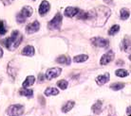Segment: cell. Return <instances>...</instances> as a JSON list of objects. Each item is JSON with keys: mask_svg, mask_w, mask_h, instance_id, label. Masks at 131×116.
Listing matches in <instances>:
<instances>
[{"mask_svg": "<svg viewBox=\"0 0 131 116\" xmlns=\"http://www.w3.org/2000/svg\"><path fill=\"white\" fill-rule=\"evenodd\" d=\"M115 74L117 77H125L128 76V72L125 69H119L117 71L115 72Z\"/></svg>", "mask_w": 131, "mask_h": 116, "instance_id": "24", "label": "cell"}, {"mask_svg": "<svg viewBox=\"0 0 131 116\" xmlns=\"http://www.w3.org/2000/svg\"><path fill=\"white\" fill-rule=\"evenodd\" d=\"M91 110L94 113H99L100 111H101V110H102V102L100 101V100H99V101H97V102H96V103L92 106Z\"/></svg>", "mask_w": 131, "mask_h": 116, "instance_id": "20", "label": "cell"}, {"mask_svg": "<svg viewBox=\"0 0 131 116\" xmlns=\"http://www.w3.org/2000/svg\"><path fill=\"white\" fill-rule=\"evenodd\" d=\"M62 14L61 13H57L55 16L53 17V19L51 21H49V23L48 24V27H49L50 30H57L61 27V25H62Z\"/></svg>", "mask_w": 131, "mask_h": 116, "instance_id": "4", "label": "cell"}, {"mask_svg": "<svg viewBox=\"0 0 131 116\" xmlns=\"http://www.w3.org/2000/svg\"><path fill=\"white\" fill-rule=\"evenodd\" d=\"M61 73H62V69H61V68H57V67L50 68V69H49L46 73L47 79H48V80H51L53 78L59 77Z\"/></svg>", "mask_w": 131, "mask_h": 116, "instance_id": "6", "label": "cell"}, {"mask_svg": "<svg viewBox=\"0 0 131 116\" xmlns=\"http://www.w3.org/2000/svg\"><path fill=\"white\" fill-rule=\"evenodd\" d=\"M56 62L60 63V64H65V65H69L70 64V58L69 56L66 55H61L60 57L56 59Z\"/></svg>", "mask_w": 131, "mask_h": 116, "instance_id": "13", "label": "cell"}, {"mask_svg": "<svg viewBox=\"0 0 131 116\" xmlns=\"http://www.w3.org/2000/svg\"><path fill=\"white\" fill-rule=\"evenodd\" d=\"M34 81H35V77H33V76H29V77L26 78V80L23 82L22 86H23L24 88H29L30 86L33 85Z\"/></svg>", "mask_w": 131, "mask_h": 116, "instance_id": "15", "label": "cell"}, {"mask_svg": "<svg viewBox=\"0 0 131 116\" xmlns=\"http://www.w3.org/2000/svg\"><path fill=\"white\" fill-rule=\"evenodd\" d=\"M58 94H59V91L57 90V89H55V88L49 87L45 91V94H46L47 96H50V95H57Z\"/></svg>", "mask_w": 131, "mask_h": 116, "instance_id": "17", "label": "cell"}, {"mask_svg": "<svg viewBox=\"0 0 131 116\" xmlns=\"http://www.w3.org/2000/svg\"><path fill=\"white\" fill-rule=\"evenodd\" d=\"M40 28V24L38 21H35V22L31 23L30 25H28L26 26V31L28 33H34L37 32Z\"/></svg>", "mask_w": 131, "mask_h": 116, "instance_id": "9", "label": "cell"}, {"mask_svg": "<svg viewBox=\"0 0 131 116\" xmlns=\"http://www.w3.org/2000/svg\"><path fill=\"white\" fill-rule=\"evenodd\" d=\"M124 87H125V84L124 83H114L110 86V88H111L113 91H120Z\"/></svg>", "mask_w": 131, "mask_h": 116, "instance_id": "26", "label": "cell"}, {"mask_svg": "<svg viewBox=\"0 0 131 116\" xmlns=\"http://www.w3.org/2000/svg\"><path fill=\"white\" fill-rule=\"evenodd\" d=\"M74 105H75V102H74V101H68V102L63 106L62 111L65 113L69 112V110H71V109L74 107Z\"/></svg>", "mask_w": 131, "mask_h": 116, "instance_id": "16", "label": "cell"}, {"mask_svg": "<svg viewBox=\"0 0 131 116\" xmlns=\"http://www.w3.org/2000/svg\"><path fill=\"white\" fill-rule=\"evenodd\" d=\"M120 30V26L119 25H113V26H111V28L108 30V35H115L117 32H119Z\"/></svg>", "mask_w": 131, "mask_h": 116, "instance_id": "22", "label": "cell"}, {"mask_svg": "<svg viewBox=\"0 0 131 116\" xmlns=\"http://www.w3.org/2000/svg\"><path fill=\"white\" fill-rule=\"evenodd\" d=\"M130 16V12L128 11L126 9H122L121 10V19L122 20H126Z\"/></svg>", "mask_w": 131, "mask_h": 116, "instance_id": "23", "label": "cell"}, {"mask_svg": "<svg viewBox=\"0 0 131 116\" xmlns=\"http://www.w3.org/2000/svg\"><path fill=\"white\" fill-rule=\"evenodd\" d=\"M32 12H33L32 8H30V7H29V6H25L23 9H22V10L16 15V21L19 23V24L25 23V21L32 14Z\"/></svg>", "mask_w": 131, "mask_h": 116, "instance_id": "3", "label": "cell"}, {"mask_svg": "<svg viewBox=\"0 0 131 116\" xmlns=\"http://www.w3.org/2000/svg\"><path fill=\"white\" fill-rule=\"evenodd\" d=\"M68 85H69V83H68V81L65 80V79H62V80H60L57 82V86H58L61 90H66V89L68 88Z\"/></svg>", "mask_w": 131, "mask_h": 116, "instance_id": "25", "label": "cell"}, {"mask_svg": "<svg viewBox=\"0 0 131 116\" xmlns=\"http://www.w3.org/2000/svg\"><path fill=\"white\" fill-rule=\"evenodd\" d=\"M0 1L3 2L4 5H7V6H8V5H10V4L13 2V0H0Z\"/></svg>", "mask_w": 131, "mask_h": 116, "instance_id": "28", "label": "cell"}, {"mask_svg": "<svg viewBox=\"0 0 131 116\" xmlns=\"http://www.w3.org/2000/svg\"><path fill=\"white\" fill-rule=\"evenodd\" d=\"M127 113H128V115L130 114V107H129V108L127 109Z\"/></svg>", "mask_w": 131, "mask_h": 116, "instance_id": "32", "label": "cell"}, {"mask_svg": "<svg viewBox=\"0 0 131 116\" xmlns=\"http://www.w3.org/2000/svg\"><path fill=\"white\" fill-rule=\"evenodd\" d=\"M34 48H33L32 46H30V45H27L26 47L22 50V55L24 56H29V57H31V56L34 55Z\"/></svg>", "mask_w": 131, "mask_h": 116, "instance_id": "14", "label": "cell"}, {"mask_svg": "<svg viewBox=\"0 0 131 116\" xmlns=\"http://www.w3.org/2000/svg\"><path fill=\"white\" fill-rule=\"evenodd\" d=\"M78 12H79L78 8H74V7H68V8L65 10L64 14H65L67 17H70V18H71V17L77 15V13Z\"/></svg>", "mask_w": 131, "mask_h": 116, "instance_id": "12", "label": "cell"}, {"mask_svg": "<svg viewBox=\"0 0 131 116\" xmlns=\"http://www.w3.org/2000/svg\"><path fill=\"white\" fill-rule=\"evenodd\" d=\"M7 32V29L5 28V25H4L3 21H0V35H4Z\"/></svg>", "mask_w": 131, "mask_h": 116, "instance_id": "27", "label": "cell"}, {"mask_svg": "<svg viewBox=\"0 0 131 116\" xmlns=\"http://www.w3.org/2000/svg\"><path fill=\"white\" fill-rule=\"evenodd\" d=\"M123 48L125 52H130V40H129V37H126V38L123 41Z\"/></svg>", "mask_w": 131, "mask_h": 116, "instance_id": "18", "label": "cell"}, {"mask_svg": "<svg viewBox=\"0 0 131 116\" xmlns=\"http://www.w3.org/2000/svg\"><path fill=\"white\" fill-rule=\"evenodd\" d=\"M109 78H110V76H109V74H108V73H105V74H104V75L98 76V77H96L95 80H96V82H97V84H98V85L102 86V85L105 84L106 82H108V81H109Z\"/></svg>", "mask_w": 131, "mask_h": 116, "instance_id": "10", "label": "cell"}, {"mask_svg": "<svg viewBox=\"0 0 131 116\" xmlns=\"http://www.w3.org/2000/svg\"><path fill=\"white\" fill-rule=\"evenodd\" d=\"M104 1H105V2H106L107 4H110L112 2V0H104Z\"/></svg>", "mask_w": 131, "mask_h": 116, "instance_id": "31", "label": "cell"}, {"mask_svg": "<svg viewBox=\"0 0 131 116\" xmlns=\"http://www.w3.org/2000/svg\"><path fill=\"white\" fill-rule=\"evenodd\" d=\"M91 44L96 47H106L108 46L109 42L106 39L101 38V37H96L91 39Z\"/></svg>", "mask_w": 131, "mask_h": 116, "instance_id": "7", "label": "cell"}, {"mask_svg": "<svg viewBox=\"0 0 131 116\" xmlns=\"http://www.w3.org/2000/svg\"><path fill=\"white\" fill-rule=\"evenodd\" d=\"M89 12V18L93 23V25L98 26H103L107 21L108 17L110 16V10L105 7H99L97 10H92Z\"/></svg>", "mask_w": 131, "mask_h": 116, "instance_id": "1", "label": "cell"}, {"mask_svg": "<svg viewBox=\"0 0 131 116\" xmlns=\"http://www.w3.org/2000/svg\"><path fill=\"white\" fill-rule=\"evenodd\" d=\"M22 39H23L22 34H21L18 30H14V31L12 33V35L8 39H6L5 45H6V47L9 49V50L13 51V50L16 49L20 45V44L22 42Z\"/></svg>", "mask_w": 131, "mask_h": 116, "instance_id": "2", "label": "cell"}, {"mask_svg": "<svg viewBox=\"0 0 131 116\" xmlns=\"http://www.w3.org/2000/svg\"><path fill=\"white\" fill-rule=\"evenodd\" d=\"M114 60V52L110 50L108 51L107 53H105V55L101 58V61H100V63L102 65H106L108 64L110 61H112Z\"/></svg>", "mask_w": 131, "mask_h": 116, "instance_id": "8", "label": "cell"}, {"mask_svg": "<svg viewBox=\"0 0 131 116\" xmlns=\"http://www.w3.org/2000/svg\"><path fill=\"white\" fill-rule=\"evenodd\" d=\"M43 79H44V75H43V74H40L39 75V80L40 81H43Z\"/></svg>", "mask_w": 131, "mask_h": 116, "instance_id": "29", "label": "cell"}, {"mask_svg": "<svg viewBox=\"0 0 131 116\" xmlns=\"http://www.w3.org/2000/svg\"><path fill=\"white\" fill-rule=\"evenodd\" d=\"M88 59H89V56H88V55H78V56H76V57H74L73 61H74V62L81 63V62H84V61H85Z\"/></svg>", "mask_w": 131, "mask_h": 116, "instance_id": "19", "label": "cell"}, {"mask_svg": "<svg viewBox=\"0 0 131 116\" xmlns=\"http://www.w3.org/2000/svg\"><path fill=\"white\" fill-rule=\"evenodd\" d=\"M49 9H50V5L48 1H42V3L39 7V14L40 15H45L49 12Z\"/></svg>", "mask_w": 131, "mask_h": 116, "instance_id": "11", "label": "cell"}, {"mask_svg": "<svg viewBox=\"0 0 131 116\" xmlns=\"http://www.w3.org/2000/svg\"><path fill=\"white\" fill-rule=\"evenodd\" d=\"M23 112H24V107L22 105H19V104H17V105H12L7 110V113L9 115L19 116V115H22Z\"/></svg>", "mask_w": 131, "mask_h": 116, "instance_id": "5", "label": "cell"}, {"mask_svg": "<svg viewBox=\"0 0 131 116\" xmlns=\"http://www.w3.org/2000/svg\"><path fill=\"white\" fill-rule=\"evenodd\" d=\"M2 56H3V49L0 47V58H2Z\"/></svg>", "mask_w": 131, "mask_h": 116, "instance_id": "30", "label": "cell"}, {"mask_svg": "<svg viewBox=\"0 0 131 116\" xmlns=\"http://www.w3.org/2000/svg\"><path fill=\"white\" fill-rule=\"evenodd\" d=\"M33 1H35V0H33Z\"/></svg>", "mask_w": 131, "mask_h": 116, "instance_id": "33", "label": "cell"}, {"mask_svg": "<svg viewBox=\"0 0 131 116\" xmlns=\"http://www.w3.org/2000/svg\"><path fill=\"white\" fill-rule=\"evenodd\" d=\"M20 94L21 95H24V96H32L33 94V91L32 90H30V89H27V88H24L22 90H20Z\"/></svg>", "mask_w": 131, "mask_h": 116, "instance_id": "21", "label": "cell"}]
</instances>
